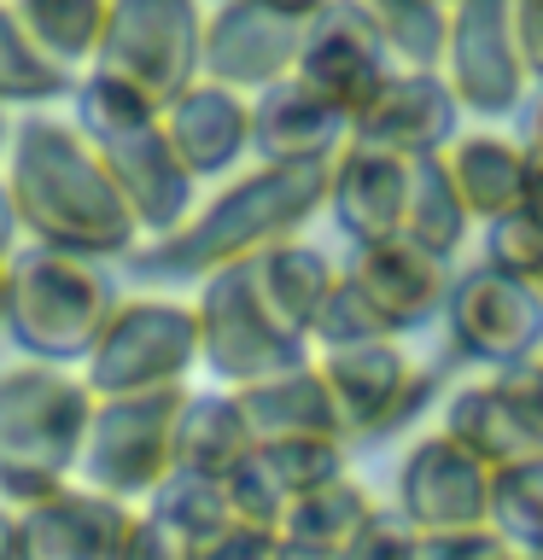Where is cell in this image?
Masks as SVG:
<instances>
[{
  "label": "cell",
  "mask_w": 543,
  "mask_h": 560,
  "mask_svg": "<svg viewBox=\"0 0 543 560\" xmlns=\"http://www.w3.org/2000/svg\"><path fill=\"white\" fill-rule=\"evenodd\" d=\"M409 205V158L380 152L368 140H345L327 164V210L357 245H380L403 234Z\"/></svg>",
  "instance_id": "cell-11"
},
{
  "label": "cell",
  "mask_w": 543,
  "mask_h": 560,
  "mask_svg": "<svg viewBox=\"0 0 543 560\" xmlns=\"http://www.w3.org/2000/svg\"><path fill=\"white\" fill-rule=\"evenodd\" d=\"M135 514L105 490H47L18 508V560H123Z\"/></svg>",
  "instance_id": "cell-9"
},
{
  "label": "cell",
  "mask_w": 543,
  "mask_h": 560,
  "mask_svg": "<svg viewBox=\"0 0 543 560\" xmlns=\"http://www.w3.org/2000/svg\"><path fill=\"white\" fill-rule=\"evenodd\" d=\"M0 560H18V514L0 508Z\"/></svg>",
  "instance_id": "cell-28"
},
{
  "label": "cell",
  "mask_w": 543,
  "mask_h": 560,
  "mask_svg": "<svg viewBox=\"0 0 543 560\" xmlns=\"http://www.w3.org/2000/svg\"><path fill=\"white\" fill-rule=\"evenodd\" d=\"M257 7H269V12H280V18H292V24H310L322 7H333V0H257Z\"/></svg>",
  "instance_id": "cell-27"
},
{
  "label": "cell",
  "mask_w": 543,
  "mask_h": 560,
  "mask_svg": "<svg viewBox=\"0 0 543 560\" xmlns=\"http://www.w3.org/2000/svg\"><path fill=\"white\" fill-rule=\"evenodd\" d=\"M455 117H462V105H455L444 70H392V82L350 122V140H368L397 158H432L455 140Z\"/></svg>",
  "instance_id": "cell-10"
},
{
  "label": "cell",
  "mask_w": 543,
  "mask_h": 560,
  "mask_svg": "<svg viewBox=\"0 0 543 560\" xmlns=\"http://www.w3.org/2000/svg\"><path fill=\"white\" fill-rule=\"evenodd\" d=\"M490 560H525L520 549H497V555H490Z\"/></svg>",
  "instance_id": "cell-32"
},
{
  "label": "cell",
  "mask_w": 543,
  "mask_h": 560,
  "mask_svg": "<svg viewBox=\"0 0 543 560\" xmlns=\"http://www.w3.org/2000/svg\"><path fill=\"white\" fill-rule=\"evenodd\" d=\"M275 549H280L275 532L245 525V520H222L187 542V560H275Z\"/></svg>",
  "instance_id": "cell-22"
},
{
  "label": "cell",
  "mask_w": 543,
  "mask_h": 560,
  "mask_svg": "<svg viewBox=\"0 0 543 560\" xmlns=\"http://www.w3.org/2000/svg\"><path fill=\"white\" fill-rule=\"evenodd\" d=\"M252 140H257V152H269V164L322 170L350 140V122L322 94H310L298 77H280L252 105Z\"/></svg>",
  "instance_id": "cell-12"
},
{
  "label": "cell",
  "mask_w": 543,
  "mask_h": 560,
  "mask_svg": "<svg viewBox=\"0 0 543 560\" xmlns=\"http://www.w3.org/2000/svg\"><path fill=\"white\" fill-rule=\"evenodd\" d=\"M508 542L490 525H467V532H420L415 537V560H490Z\"/></svg>",
  "instance_id": "cell-24"
},
{
  "label": "cell",
  "mask_w": 543,
  "mask_h": 560,
  "mask_svg": "<svg viewBox=\"0 0 543 560\" xmlns=\"http://www.w3.org/2000/svg\"><path fill=\"white\" fill-rule=\"evenodd\" d=\"M182 392H129L112 415H94L88 444V479L105 497L158 490L175 472V427H182Z\"/></svg>",
  "instance_id": "cell-5"
},
{
  "label": "cell",
  "mask_w": 543,
  "mask_h": 560,
  "mask_svg": "<svg viewBox=\"0 0 543 560\" xmlns=\"http://www.w3.org/2000/svg\"><path fill=\"white\" fill-rule=\"evenodd\" d=\"M485 262L520 275V280H538L543 275V217L532 205L508 210V217L485 222Z\"/></svg>",
  "instance_id": "cell-21"
},
{
  "label": "cell",
  "mask_w": 543,
  "mask_h": 560,
  "mask_svg": "<svg viewBox=\"0 0 543 560\" xmlns=\"http://www.w3.org/2000/svg\"><path fill=\"white\" fill-rule=\"evenodd\" d=\"M520 147H525V158H532V170H543V82L532 88V105H525V122H520Z\"/></svg>",
  "instance_id": "cell-26"
},
{
  "label": "cell",
  "mask_w": 543,
  "mask_h": 560,
  "mask_svg": "<svg viewBox=\"0 0 543 560\" xmlns=\"http://www.w3.org/2000/svg\"><path fill=\"white\" fill-rule=\"evenodd\" d=\"M252 427H245L240 402L222 397V402H187L182 409V427H175V467L187 472H205V479H228L245 455H252Z\"/></svg>",
  "instance_id": "cell-18"
},
{
  "label": "cell",
  "mask_w": 543,
  "mask_h": 560,
  "mask_svg": "<svg viewBox=\"0 0 543 560\" xmlns=\"http://www.w3.org/2000/svg\"><path fill=\"white\" fill-rule=\"evenodd\" d=\"M240 415L252 427V444H275V438H315V432H333L339 438V420H333V397L322 374L304 362L292 374H275V380H257V385H240Z\"/></svg>",
  "instance_id": "cell-15"
},
{
  "label": "cell",
  "mask_w": 543,
  "mask_h": 560,
  "mask_svg": "<svg viewBox=\"0 0 543 560\" xmlns=\"http://www.w3.org/2000/svg\"><path fill=\"white\" fill-rule=\"evenodd\" d=\"M450 257L415 245L409 234H392L380 245H357V262H350L345 287L368 304V315L380 322L385 339L397 332H415L444 315V298H450Z\"/></svg>",
  "instance_id": "cell-7"
},
{
  "label": "cell",
  "mask_w": 543,
  "mask_h": 560,
  "mask_svg": "<svg viewBox=\"0 0 543 560\" xmlns=\"http://www.w3.org/2000/svg\"><path fill=\"white\" fill-rule=\"evenodd\" d=\"M315 374H322L327 397H333V420H339L345 444H374V438L403 432L438 397V374L403 362L397 339L333 345L315 362Z\"/></svg>",
  "instance_id": "cell-2"
},
{
  "label": "cell",
  "mask_w": 543,
  "mask_h": 560,
  "mask_svg": "<svg viewBox=\"0 0 543 560\" xmlns=\"http://www.w3.org/2000/svg\"><path fill=\"white\" fill-rule=\"evenodd\" d=\"M444 82L462 112L508 117L532 94V77L515 47V0H450L444 24Z\"/></svg>",
  "instance_id": "cell-3"
},
{
  "label": "cell",
  "mask_w": 543,
  "mask_h": 560,
  "mask_svg": "<svg viewBox=\"0 0 543 560\" xmlns=\"http://www.w3.org/2000/svg\"><path fill=\"white\" fill-rule=\"evenodd\" d=\"M520 555H525V560H543V537L532 542V549H520Z\"/></svg>",
  "instance_id": "cell-31"
},
{
  "label": "cell",
  "mask_w": 543,
  "mask_h": 560,
  "mask_svg": "<svg viewBox=\"0 0 543 560\" xmlns=\"http://www.w3.org/2000/svg\"><path fill=\"white\" fill-rule=\"evenodd\" d=\"M444 7H450V0H444Z\"/></svg>",
  "instance_id": "cell-35"
},
{
  "label": "cell",
  "mask_w": 543,
  "mask_h": 560,
  "mask_svg": "<svg viewBox=\"0 0 543 560\" xmlns=\"http://www.w3.org/2000/svg\"><path fill=\"white\" fill-rule=\"evenodd\" d=\"M462 450H473L485 467L520 462V455L543 450V380L532 362L490 368L485 380L462 385L444 402V427Z\"/></svg>",
  "instance_id": "cell-6"
},
{
  "label": "cell",
  "mask_w": 543,
  "mask_h": 560,
  "mask_svg": "<svg viewBox=\"0 0 543 560\" xmlns=\"http://www.w3.org/2000/svg\"><path fill=\"white\" fill-rule=\"evenodd\" d=\"M374 514V502H368V490L339 472V479L304 490V497L287 502V514H280V542H292V549H322V555H345V542L362 532V520Z\"/></svg>",
  "instance_id": "cell-16"
},
{
  "label": "cell",
  "mask_w": 543,
  "mask_h": 560,
  "mask_svg": "<svg viewBox=\"0 0 543 560\" xmlns=\"http://www.w3.org/2000/svg\"><path fill=\"white\" fill-rule=\"evenodd\" d=\"M532 287H538V292H543V275H538V280H532Z\"/></svg>",
  "instance_id": "cell-34"
},
{
  "label": "cell",
  "mask_w": 543,
  "mask_h": 560,
  "mask_svg": "<svg viewBox=\"0 0 543 560\" xmlns=\"http://www.w3.org/2000/svg\"><path fill=\"white\" fill-rule=\"evenodd\" d=\"M490 467L473 450H462L450 432L415 438L397 467V514L415 532H467L490 525Z\"/></svg>",
  "instance_id": "cell-8"
},
{
  "label": "cell",
  "mask_w": 543,
  "mask_h": 560,
  "mask_svg": "<svg viewBox=\"0 0 543 560\" xmlns=\"http://www.w3.org/2000/svg\"><path fill=\"white\" fill-rule=\"evenodd\" d=\"M403 234L415 245H427L438 257H455L462 240L473 234V217L455 192L444 158H409V205H403Z\"/></svg>",
  "instance_id": "cell-17"
},
{
  "label": "cell",
  "mask_w": 543,
  "mask_h": 560,
  "mask_svg": "<svg viewBox=\"0 0 543 560\" xmlns=\"http://www.w3.org/2000/svg\"><path fill=\"white\" fill-rule=\"evenodd\" d=\"M525 205H532L538 217H543V170H532V187H525Z\"/></svg>",
  "instance_id": "cell-30"
},
{
  "label": "cell",
  "mask_w": 543,
  "mask_h": 560,
  "mask_svg": "<svg viewBox=\"0 0 543 560\" xmlns=\"http://www.w3.org/2000/svg\"><path fill=\"white\" fill-rule=\"evenodd\" d=\"M532 368H538V380H543V350H538V357H532Z\"/></svg>",
  "instance_id": "cell-33"
},
{
  "label": "cell",
  "mask_w": 543,
  "mask_h": 560,
  "mask_svg": "<svg viewBox=\"0 0 543 560\" xmlns=\"http://www.w3.org/2000/svg\"><path fill=\"white\" fill-rule=\"evenodd\" d=\"M415 525L397 514V508H374V514L362 520V532L345 542L339 560H415Z\"/></svg>",
  "instance_id": "cell-23"
},
{
  "label": "cell",
  "mask_w": 543,
  "mask_h": 560,
  "mask_svg": "<svg viewBox=\"0 0 543 560\" xmlns=\"http://www.w3.org/2000/svg\"><path fill=\"white\" fill-rule=\"evenodd\" d=\"M485 514H490V532L508 549H532L543 537V450L490 467V508Z\"/></svg>",
  "instance_id": "cell-20"
},
{
  "label": "cell",
  "mask_w": 543,
  "mask_h": 560,
  "mask_svg": "<svg viewBox=\"0 0 543 560\" xmlns=\"http://www.w3.org/2000/svg\"><path fill=\"white\" fill-rule=\"evenodd\" d=\"M275 560H339V555H322V549H292V542H280Z\"/></svg>",
  "instance_id": "cell-29"
},
{
  "label": "cell",
  "mask_w": 543,
  "mask_h": 560,
  "mask_svg": "<svg viewBox=\"0 0 543 560\" xmlns=\"http://www.w3.org/2000/svg\"><path fill=\"white\" fill-rule=\"evenodd\" d=\"M515 47L532 88L543 82V0H515Z\"/></svg>",
  "instance_id": "cell-25"
},
{
  "label": "cell",
  "mask_w": 543,
  "mask_h": 560,
  "mask_svg": "<svg viewBox=\"0 0 543 560\" xmlns=\"http://www.w3.org/2000/svg\"><path fill=\"white\" fill-rule=\"evenodd\" d=\"M345 7H357L374 24V35L397 59V70H438L444 65V24H450L444 0H345Z\"/></svg>",
  "instance_id": "cell-19"
},
{
  "label": "cell",
  "mask_w": 543,
  "mask_h": 560,
  "mask_svg": "<svg viewBox=\"0 0 543 560\" xmlns=\"http://www.w3.org/2000/svg\"><path fill=\"white\" fill-rule=\"evenodd\" d=\"M298 35H304V24L257 7V0H234V7L217 18V30H210V65L222 70V82L269 88L280 77H292Z\"/></svg>",
  "instance_id": "cell-14"
},
{
  "label": "cell",
  "mask_w": 543,
  "mask_h": 560,
  "mask_svg": "<svg viewBox=\"0 0 543 560\" xmlns=\"http://www.w3.org/2000/svg\"><path fill=\"white\" fill-rule=\"evenodd\" d=\"M444 170L455 192H462L473 228L508 217V210L525 205V187H532V158L515 135H490V129H473V135H455L444 152Z\"/></svg>",
  "instance_id": "cell-13"
},
{
  "label": "cell",
  "mask_w": 543,
  "mask_h": 560,
  "mask_svg": "<svg viewBox=\"0 0 543 560\" xmlns=\"http://www.w3.org/2000/svg\"><path fill=\"white\" fill-rule=\"evenodd\" d=\"M444 357L455 368H515L543 350V292L532 280L497 269V262H473L450 280L444 298Z\"/></svg>",
  "instance_id": "cell-1"
},
{
  "label": "cell",
  "mask_w": 543,
  "mask_h": 560,
  "mask_svg": "<svg viewBox=\"0 0 543 560\" xmlns=\"http://www.w3.org/2000/svg\"><path fill=\"white\" fill-rule=\"evenodd\" d=\"M392 70H397V59L385 52L374 24H368L357 7H345V0L322 7L304 24V35H298L292 77L304 82L310 94H322L345 122H357L362 105L392 82Z\"/></svg>",
  "instance_id": "cell-4"
}]
</instances>
